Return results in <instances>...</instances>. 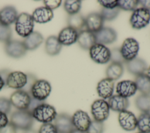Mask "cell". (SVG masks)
Returning <instances> with one entry per match:
<instances>
[{
	"label": "cell",
	"mask_w": 150,
	"mask_h": 133,
	"mask_svg": "<svg viewBox=\"0 0 150 133\" xmlns=\"http://www.w3.org/2000/svg\"><path fill=\"white\" fill-rule=\"evenodd\" d=\"M16 129L23 131H29L32 129L34 118L32 112L28 110H18L12 112L10 121Z\"/></svg>",
	"instance_id": "cell-1"
},
{
	"label": "cell",
	"mask_w": 150,
	"mask_h": 133,
	"mask_svg": "<svg viewBox=\"0 0 150 133\" xmlns=\"http://www.w3.org/2000/svg\"><path fill=\"white\" fill-rule=\"evenodd\" d=\"M32 115L36 121L45 124L50 123L54 120L57 114L53 106L42 103L33 109Z\"/></svg>",
	"instance_id": "cell-2"
},
{
	"label": "cell",
	"mask_w": 150,
	"mask_h": 133,
	"mask_svg": "<svg viewBox=\"0 0 150 133\" xmlns=\"http://www.w3.org/2000/svg\"><path fill=\"white\" fill-rule=\"evenodd\" d=\"M34 21L30 14L22 12L20 13L15 21V31L19 36L26 37L33 32Z\"/></svg>",
	"instance_id": "cell-3"
},
{
	"label": "cell",
	"mask_w": 150,
	"mask_h": 133,
	"mask_svg": "<svg viewBox=\"0 0 150 133\" xmlns=\"http://www.w3.org/2000/svg\"><path fill=\"white\" fill-rule=\"evenodd\" d=\"M52 87L49 81L45 80H36L30 89V96L39 101L45 100L50 95Z\"/></svg>",
	"instance_id": "cell-4"
},
{
	"label": "cell",
	"mask_w": 150,
	"mask_h": 133,
	"mask_svg": "<svg viewBox=\"0 0 150 133\" xmlns=\"http://www.w3.org/2000/svg\"><path fill=\"white\" fill-rule=\"evenodd\" d=\"M150 22V11L139 8L135 9L129 19L131 27L134 29H140L146 26Z\"/></svg>",
	"instance_id": "cell-5"
},
{
	"label": "cell",
	"mask_w": 150,
	"mask_h": 133,
	"mask_svg": "<svg viewBox=\"0 0 150 133\" xmlns=\"http://www.w3.org/2000/svg\"><path fill=\"white\" fill-rule=\"evenodd\" d=\"M91 59L98 64H105L111 59V51L105 45L96 43L90 49Z\"/></svg>",
	"instance_id": "cell-6"
},
{
	"label": "cell",
	"mask_w": 150,
	"mask_h": 133,
	"mask_svg": "<svg viewBox=\"0 0 150 133\" xmlns=\"http://www.w3.org/2000/svg\"><path fill=\"white\" fill-rule=\"evenodd\" d=\"M91 112L94 120L103 122L110 114V107L107 101L104 99L95 100L91 106Z\"/></svg>",
	"instance_id": "cell-7"
},
{
	"label": "cell",
	"mask_w": 150,
	"mask_h": 133,
	"mask_svg": "<svg viewBox=\"0 0 150 133\" xmlns=\"http://www.w3.org/2000/svg\"><path fill=\"white\" fill-rule=\"evenodd\" d=\"M11 104L18 110H28L31 101L29 93L23 90L14 91L10 97Z\"/></svg>",
	"instance_id": "cell-8"
},
{
	"label": "cell",
	"mask_w": 150,
	"mask_h": 133,
	"mask_svg": "<svg viewBox=\"0 0 150 133\" xmlns=\"http://www.w3.org/2000/svg\"><path fill=\"white\" fill-rule=\"evenodd\" d=\"M139 43L134 38L128 37L125 39L121 48V54L125 62L135 59L139 51Z\"/></svg>",
	"instance_id": "cell-9"
},
{
	"label": "cell",
	"mask_w": 150,
	"mask_h": 133,
	"mask_svg": "<svg viewBox=\"0 0 150 133\" xmlns=\"http://www.w3.org/2000/svg\"><path fill=\"white\" fill-rule=\"evenodd\" d=\"M27 82L28 75L19 71L9 73L5 80L6 84L8 87L18 90L23 88L27 84Z\"/></svg>",
	"instance_id": "cell-10"
},
{
	"label": "cell",
	"mask_w": 150,
	"mask_h": 133,
	"mask_svg": "<svg viewBox=\"0 0 150 133\" xmlns=\"http://www.w3.org/2000/svg\"><path fill=\"white\" fill-rule=\"evenodd\" d=\"M5 51L8 56L18 59L25 56L27 50L23 42L17 40H10L5 43Z\"/></svg>",
	"instance_id": "cell-11"
},
{
	"label": "cell",
	"mask_w": 150,
	"mask_h": 133,
	"mask_svg": "<svg viewBox=\"0 0 150 133\" xmlns=\"http://www.w3.org/2000/svg\"><path fill=\"white\" fill-rule=\"evenodd\" d=\"M73 125L75 129L86 132L91 122L88 114L82 110L76 111L72 117Z\"/></svg>",
	"instance_id": "cell-12"
},
{
	"label": "cell",
	"mask_w": 150,
	"mask_h": 133,
	"mask_svg": "<svg viewBox=\"0 0 150 133\" xmlns=\"http://www.w3.org/2000/svg\"><path fill=\"white\" fill-rule=\"evenodd\" d=\"M118 122L121 127L127 131H131L137 128V118L131 111L124 110L119 113Z\"/></svg>",
	"instance_id": "cell-13"
},
{
	"label": "cell",
	"mask_w": 150,
	"mask_h": 133,
	"mask_svg": "<svg viewBox=\"0 0 150 133\" xmlns=\"http://www.w3.org/2000/svg\"><path fill=\"white\" fill-rule=\"evenodd\" d=\"M54 125L59 133H70L74 129L71 117L66 113L57 114L54 120Z\"/></svg>",
	"instance_id": "cell-14"
},
{
	"label": "cell",
	"mask_w": 150,
	"mask_h": 133,
	"mask_svg": "<svg viewBox=\"0 0 150 133\" xmlns=\"http://www.w3.org/2000/svg\"><path fill=\"white\" fill-rule=\"evenodd\" d=\"M104 21L100 13L93 12L88 14L85 19V25L88 30L96 33L103 28Z\"/></svg>",
	"instance_id": "cell-15"
},
{
	"label": "cell",
	"mask_w": 150,
	"mask_h": 133,
	"mask_svg": "<svg viewBox=\"0 0 150 133\" xmlns=\"http://www.w3.org/2000/svg\"><path fill=\"white\" fill-rule=\"evenodd\" d=\"M94 34L96 38V42L104 45L113 43L116 40L117 37V35L115 30L109 27H103L100 30Z\"/></svg>",
	"instance_id": "cell-16"
},
{
	"label": "cell",
	"mask_w": 150,
	"mask_h": 133,
	"mask_svg": "<svg viewBox=\"0 0 150 133\" xmlns=\"http://www.w3.org/2000/svg\"><path fill=\"white\" fill-rule=\"evenodd\" d=\"M78 33L75 29L67 26L61 30L57 38L62 45L70 46L77 42Z\"/></svg>",
	"instance_id": "cell-17"
},
{
	"label": "cell",
	"mask_w": 150,
	"mask_h": 133,
	"mask_svg": "<svg viewBox=\"0 0 150 133\" xmlns=\"http://www.w3.org/2000/svg\"><path fill=\"white\" fill-rule=\"evenodd\" d=\"M137 90L135 83L131 80H123L118 83L116 92L118 95L128 98L134 95Z\"/></svg>",
	"instance_id": "cell-18"
},
{
	"label": "cell",
	"mask_w": 150,
	"mask_h": 133,
	"mask_svg": "<svg viewBox=\"0 0 150 133\" xmlns=\"http://www.w3.org/2000/svg\"><path fill=\"white\" fill-rule=\"evenodd\" d=\"M114 89V81L108 78H105L100 80L97 86V93L103 99L110 98L112 96Z\"/></svg>",
	"instance_id": "cell-19"
},
{
	"label": "cell",
	"mask_w": 150,
	"mask_h": 133,
	"mask_svg": "<svg viewBox=\"0 0 150 133\" xmlns=\"http://www.w3.org/2000/svg\"><path fill=\"white\" fill-rule=\"evenodd\" d=\"M77 41L79 45L84 50H90L97 43L95 34L88 30H83L79 32Z\"/></svg>",
	"instance_id": "cell-20"
},
{
	"label": "cell",
	"mask_w": 150,
	"mask_h": 133,
	"mask_svg": "<svg viewBox=\"0 0 150 133\" xmlns=\"http://www.w3.org/2000/svg\"><path fill=\"white\" fill-rule=\"evenodd\" d=\"M18 16V12L14 6H6L0 10V23L9 26L15 22Z\"/></svg>",
	"instance_id": "cell-21"
},
{
	"label": "cell",
	"mask_w": 150,
	"mask_h": 133,
	"mask_svg": "<svg viewBox=\"0 0 150 133\" xmlns=\"http://www.w3.org/2000/svg\"><path fill=\"white\" fill-rule=\"evenodd\" d=\"M128 71L136 76L144 73L147 69L146 62L142 59L135 57V59L125 62Z\"/></svg>",
	"instance_id": "cell-22"
},
{
	"label": "cell",
	"mask_w": 150,
	"mask_h": 133,
	"mask_svg": "<svg viewBox=\"0 0 150 133\" xmlns=\"http://www.w3.org/2000/svg\"><path fill=\"white\" fill-rule=\"evenodd\" d=\"M32 17L34 22L39 23H45L52 19L53 13L50 9L45 6H42L37 8L34 10Z\"/></svg>",
	"instance_id": "cell-23"
},
{
	"label": "cell",
	"mask_w": 150,
	"mask_h": 133,
	"mask_svg": "<svg viewBox=\"0 0 150 133\" xmlns=\"http://www.w3.org/2000/svg\"><path fill=\"white\" fill-rule=\"evenodd\" d=\"M108 104L110 109L114 111L121 112L127 110L129 106V101L127 98L121 97L118 94L113 95L108 98Z\"/></svg>",
	"instance_id": "cell-24"
},
{
	"label": "cell",
	"mask_w": 150,
	"mask_h": 133,
	"mask_svg": "<svg viewBox=\"0 0 150 133\" xmlns=\"http://www.w3.org/2000/svg\"><path fill=\"white\" fill-rule=\"evenodd\" d=\"M43 42V37L42 34L35 31L25 37L23 42L27 50H33L37 49Z\"/></svg>",
	"instance_id": "cell-25"
},
{
	"label": "cell",
	"mask_w": 150,
	"mask_h": 133,
	"mask_svg": "<svg viewBox=\"0 0 150 133\" xmlns=\"http://www.w3.org/2000/svg\"><path fill=\"white\" fill-rule=\"evenodd\" d=\"M62 45L59 42L57 37L55 36H50L46 40L45 50L50 56L58 54L62 49Z\"/></svg>",
	"instance_id": "cell-26"
},
{
	"label": "cell",
	"mask_w": 150,
	"mask_h": 133,
	"mask_svg": "<svg viewBox=\"0 0 150 133\" xmlns=\"http://www.w3.org/2000/svg\"><path fill=\"white\" fill-rule=\"evenodd\" d=\"M124 67L122 64L119 63L112 62L106 70L107 78H108L112 81L118 79L123 74Z\"/></svg>",
	"instance_id": "cell-27"
},
{
	"label": "cell",
	"mask_w": 150,
	"mask_h": 133,
	"mask_svg": "<svg viewBox=\"0 0 150 133\" xmlns=\"http://www.w3.org/2000/svg\"><path fill=\"white\" fill-rule=\"evenodd\" d=\"M134 82L137 90L142 94H150V79L146 74L144 73L136 76Z\"/></svg>",
	"instance_id": "cell-28"
},
{
	"label": "cell",
	"mask_w": 150,
	"mask_h": 133,
	"mask_svg": "<svg viewBox=\"0 0 150 133\" xmlns=\"http://www.w3.org/2000/svg\"><path fill=\"white\" fill-rule=\"evenodd\" d=\"M69 26L73 28L77 32H80L85 26V18L79 13L69 15L67 19Z\"/></svg>",
	"instance_id": "cell-29"
},
{
	"label": "cell",
	"mask_w": 150,
	"mask_h": 133,
	"mask_svg": "<svg viewBox=\"0 0 150 133\" xmlns=\"http://www.w3.org/2000/svg\"><path fill=\"white\" fill-rule=\"evenodd\" d=\"M137 127L141 133H150V112H142L139 115Z\"/></svg>",
	"instance_id": "cell-30"
},
{
	"label": "cell",
	"mask_w": 150,
	"mask_h": 133,
	"mask_svg": "<svg viewBox=\"0 0 150 133\" xmlns=\"http://www.w3.org/2000/svg\"><path fill=\"white\" fill-rule=\"evenodd\" d=\"M137 108L142 112H150V94H141L135 101Z\"/></svg>",
	"instance_id": "cell-31"
},
{
	"label": "cell",
	"mask_w": 150,
	"mask_h": 133,
	"mask_svg": "<svg viewBox=\"0 0 150 133\" xmlns=\"http://www.w3.org/2000/svg\"><path fill=\"white\" fill-rule=\"evenodd\" d=\"M81 6V1L80 0H67L64 3V9L70 15L79 13Z\"/></svg>",
	"instance_id": "cell-32"
},
{
	"label": "cell",
	"mask_w": 150,
	"mask_h": 133,
	"mask_svg": "<svg viewBox=\"0 0 150 133\" xmlns=\"http://www.w3.org/2000/svg\"><path fill=\"white\" fill-rule=\"evenodd\" d=\"M120 8L117 6L113 9L103 8L101 11V15L104 21H112L117 18L120 13Z\"/></svg>",
	"instance_id": "cell-33"
},
{
	"label": "cell",
	"mask_w": 150,
	"mask_h": 133,
	"mask_svg": "<svg viewBox=\"0 0 150 133\" xmlns=\"http://www.w3.org/2000/svg\"><path fill=\"white\" fill-rule=\"evenodd\" d=\"M139 1L137 0H124L118 1V7L124 11H134L137 9Z\"/></svg>",
	"instance_id": "cell-34"
},
{
	"label": "cell",
	"mask_w": 150,
	"mask_h": 133,
	"mask_svg": "<svg viewBox=\"0 0 150 133\" xmlns=\"http://www.w3.org/2000/svg\"><path fill=\"white\" fill-rule=\"evenodd\" d=\"M11 28L8 26H5L0 23V42L6 43L11 40Z\"/></svg>",
	"instance_id": "cell-35"
},
{
	"label": "cell",
	"mask_w": 150,
	"mask_h": 133,
	"mask_svg": "<svg viewBox=\"0 0 150 133\" xmlns=\"http://www.w3.org/2000/svg\"><path fill=\"white\" fill-rule=\"evenodd\" d=\"M104 126L103 122L91 121L86 133H103Z\"/></svg>",
	"instance_id": "cell-36"
},
{
	"label": "cell",
	"mask_w": 150,
	"mask_h": 133,
	"mask_svg": "<svg viewBox=\"0 0 150 133\" xmlns=\"http://www.w3.org/2000/svg\"><path fill=\"white\" fill-rule=\"evenodd\" d=\"M11 105L10 100L5 97H0V112L8 114L11 110Z\"/></svg>",
	"instance_id": "cell-37"
},
{
	"label": "cell",
	"mask_w": 150,
	"mask_h": 133,
	"mask_svg": "<svg viewBox=\"0 0 150 133\" xmlns=\"http://www.w3.org/2000/svg\"><path fill=\"white\" fill-rule=\"evenodd\" d=\"M110 60L112 62H115V63H119L121 64H122L123 63H125L126 62L124 60V59H123L120 49L118 48H115L113 49L111 51V59Z\"/></svg>",
	"instance_id": "cell-38"
},
{
	"label": "cell",
	"mask_w": 150,
	"mask_h": 133,
	"mask_svg": "<svg viewBox=\"0 0 150 133\" xmlns=\"http://www.w3.org/2000/svg\"><path fill=\"white\" fill-rule=\"evenodd\" d=\"M38 133H59L57 129L53 124L45 123L43 124L38 131Z\"/></svg>",
	"instance_id": "cell-39"
},
{
	"label": "cell",
	"mask_w": 150,
	"mask_h": 133,
	"mask_svg": "<svg viewBox=\"0 0 150 133\" xmlns=\"http://www.w3.org/2000/svg\"><path fill=\"white\" fill-rule=\"evenodd\" d=\"M99 4L107 9H113L118 6V1L115 0H98Z\"/></svg>",
	"instance_id": "cell-40"
},
{
	"label": "cell",
	"mask_w": 150,
	"mask_h": 133,
	"mask_svg": "<svg viewBox=\"0 0 150 133\" xmlns=\"http://www.w3.org/2000/svg\"><path fill=\"white\" fill-rule=\"evenodd\" d=\"M45 7L50 9V10L54 9L59 7L61 5L62 1L60 0H46L43 1Z\"/></svg>",
	"instance_id": "cell-41"
},
{
	"label": "cell",
	"mask_w": 150,
	"mask_h": 133,
	"mask_svg": "<svg viewBox=\"0 0 150 133\" xmlns=\"http://www.w3.org/2000/svg\"><path fill=\"white\" fill-rule=\"evenodd\" d=\"M16 129L15 126L9 122L6 125L0 129V133H17Z\"/></svg>",
	"instance_id": "cell-42"
},
{
	"label": "cell",
	"mask_w": 150,
	"mask_h": 133,
	"mask_svg": "<svg viewBox=\"0 0 150 133\" xmlns=\"http://www.w3.org/2000/svg\"><path fill=\"white\" fill-rule=\"evenodd\" d=\"M9 122L7 115L5 113L0 112V129L4 127Z\"/></svg>",
	"instance_id": "cell-43"
},
{
	"label": "cell",
	"mask_w": 150,
	"mask_h": 133,
	"mask_svg": "<svg viewBox=\"0 0 150 133\" xmlns=\"http://www.w3.org/2000/svg\"><path fill=\"white\" fill-rule=\"evenodd\" d=\"M139 4L142 6V8H144L150 11V0L139 1Z\"/></svg>",
	"instance_id": "cell-44"
},
{
	"label": "cell",
	"mask_w": 150,
	"mask_h": 133,
	"mask_svg": "<svg viewBox=\"0 0 150 133\" xmlns=\"http://www.w3.org/2000/svg\"><path fill=\"white\" fill-rule=\"evenodd\" d=\"M5 84L6 83L5 80L4 79L3 77L0 74V91L2 89V88L4 87Z\"/></svg>",
	"instance_id": "cell-45"
},
{
	"label": "cell",
	"mask_w": 150,
	"mask_h": 133,
	"mask_svg": "<svg viewBox=\"0 0 150 133\" xmlns=\"http://www.w3.org/2000/svg\"><path fill=\"white\" fill-rule=\"evenodd\" d=\"M70 133H86L84 132H82V131H79L76 129H73Z\"/></svg>",
	"instance_id": "cell-46"
},
{
	"label": "cell",
	"mask_w": 150,
	"mask_h": 133,
	"mask_svg": "<svg viewBox=\"0 0 150 133\" xmlns=\"http://www.w3.org/2000/svg\"><path fill=\"white\" fill-rule=\"evenodd\" d=\"M146 75L150 79V66H149V67L147 69V70H146Z\"/></svg>",
	"instance_id": "cell-47"
},
{
	"label": "cell",
	"mask_w": 150,
	"mask_h": 133,
	"mask_svg": "<svg viewBox=\"0 0 150 133\" xmlns=\"http://www.w3.org/2000/svg\"><path fill=\"white\" fill-rule=\"evenodd\" d=\"M137 133H141V132H137Z\"/></svg>",
	"instance_id": "cell-48"
}]
</instances>
